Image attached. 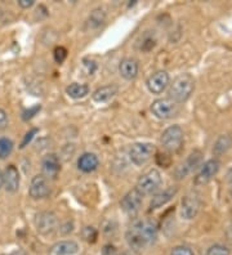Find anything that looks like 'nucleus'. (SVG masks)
I'll return each instance as SVG.
<instances>
[{"mask_svg":"<svg viewBox=\"0 0 232 255\" xmlns=\"http://www.w3.org/2000/svg\"><path fill=\"white\" fill-rule=\"evenodd\" d=\"M58 219L52 212H40L35 217V227L40 235H50L57 228Z\"/></svg>","mask_w":232,"mask_h":255,"instance_id":"6e6552de","label":"nucleus"},{"mask_svg":"<svg viewBox=\"0 0 232 255\" xmlns=\"http://www.w3.org/2000/svg\"><path fill=\"white\" fill-rule=\"evenodd\" d=\"M230 191H231V195H232V177L230 178Z\"/></svg>","mask_w":232,"mask_h":255,"instance_id":"58836bf2","label":"nucleus"},{"mask_svg":"<svg viewBox=\"0 0 232 255\" xmlns=\"http://www.w3.org/2000/svg\"><path fill=\"white\" fill-rule=\"evenodd\" d=\"M81 236L83 239L87 241V243H96L97 237H98V232L94 227H84L83 231H81Z\"/></svg>","mask_w":232,"mask_h":255,"instance_id":"393cba45","label":"nucleus"},{"mask_svg":"<svg viewBox=\"0 0 232 255\" xmlns=\"http://www.w3.org/2000/svg\"><path fill=\"white\" fill-rule=\"evenodd\" d=\"M106 21V12L102 8H96L89 14L87 19V27L89 30H96L99 26H102Z\"/></svg>","mask_w":232,"mask_h":255,"instance_id":"4be33fe9","label":"nucleus"},{"mask_svg":"<svg viewBox=\"0 0 232 255\" xmlns=\"http://www.w3.org/2000/svg\"><path fill=\"white\" fill-rule=\"evenodd\" d=\"M195 91V80L190 74L178 75L176 79L169 84L170 100H173L176 103H183L189 100L191 94Z\"/></svg>","mask_w":232,"mask_h":255,"instance_id":"f03ea898","label":"nucleus"},{"mask_svg":"<svg viewBox=\"0 0 232 255\" xmlns=\"http://www.w3.org/2000/svg\"><path fill=\"white\" fill-rule=\"evenodd\" d=\"M13 142L9 138H0V160L6 159L13 151Z\"/></svg>","mask_w":232,"mask_h":255,"instance_id":"b1692460","label":"nucleus"},{"mask_svg":"<svg viewBox=\"0 0 232 255\" xmlns=\"http://www.w3.org/2000/svg\"><path fill=\"white\" fill-rule=\"evenodd\" d=\"M226 236H227V240L232 243V224H230L229 228L226 230Z\"/></svg>","mask_w":232,"mask_h":255,"instance_id":"f704fd0d","label":"nucleus"},{"mask_svg":"<svg viewBox=\"0 0 232 255\" xmlns=\"http://www.w3.org/2000/svg\"><path fill=\"white\" fill-rule=\"evenodd\" d=\"M178 111H180L178 103H176L170 98H160V100L154 101L151 105L152 115L160 120H168V119L174 118Z\"/></svg>","mask_w":232,"mask_h":255,"instance_id":"39448f33","label":"nucleus"},{"mask_svg":"<svg viewBox=\"0 0 232 255\" xmlns=\"http://www.w3.org/2000/svg\"><path fill=\"white\" fill-rule=\"evenodd\" d=\"M79 252V245L72 240H63L52 245L48 250V255H74Z\"/></svg>","mask_w":232,"mask_h":255,"instance_id":"dca6fc26","label":"nucleus"},{"mask_svg":"<svg viewBox=\"0 0 232 255\" xmlns=\"http://www.w3.org/2000/svg\"><path fill=\"white\" fill-rule=\"evenodd\" d=\"M84 66L88 69V74L92 75L93 72L97 70V65L96 62H93V61H89V59H84Z\"/></svg>","mask_w":232,"mask_h":255,"instance_id":"7c9ffc66","label":"nucleus"},{"mask_svg":"<svg viewBox=\"0 0 232 255\" xmlns=\"http://www.w3.org/2000/svg\"><path fill=\"white\" fill-rule=\"evenodd\" d=\"M6 255H27L25 252H22V250H19V252H14V253H10V254H6Z\"/></svg>","mask_w":232,"mask_h":255,"instance_id":"c9c22d12","label":"nucleus"},{"mask_svg":"<svg viewBox=\"0 0 232 255\" xmlns=\"http://www.w3.org/2000/svg\"><path fill=\"white\" fill-rule=\"evenodd\" d=\"M3 187V171L0 169V188Z\"/></svg>","mask_w":232,"mask_h":255,"instance_id":"4c0bfd02","label":"nucleus"},{"mask_svg":"<svg viewBox=\"0 0 232 255\" xmlns=\"http://www.w3.org/2000/svg\"><path fill=\"white\" fill-rule=\"evenodd\" d=\"M156 237H158V223L152 219L134 222L125 234L128 245L134 252L145 249L154 244Z\"/></svg>","mask_w":232,"mask_h":255,"instance_id":"f257e3e1","label":"nucleus"},{"mask_svg":"<svg viewBox=\"0 0 232 255\" xmlns=\"http://www.w3.org/2000/svg\"><path fill=\"white\" fill-rule=\"evenodd\" d=\"M232 144V139L230 135H221L218 139L216 140V143L213 146V153L216 156H221L223 153H226L230 149Z\"/></svg>","mask_w":232,"mask_h":255,"instance_id":"5701e85b","label":"nucleus"},{"mask_svg":"<svg viewBox=\"0 0 232 255\" xmlns=\"http://www.w3.org/2000/svg\"><path fill=\"white\" fill-rule=\"evenodd\" d=\"M66 94L72 100H81L84 97L89 94V87L87 84H80V83H72L66 88Z\"/></svg>","mask_w":232,"mask_h":255,"instance_id":"412c9836","label":"nucleus"},{"mask_svg":"<svg viewBox=\"0 0 232 255\" xmlns=\"http://www.w3.org/2000/svg\"><path fill=\"white\" fill-rule=\"evenodd\" d=\"M37 133V129H31L30 131H28L27 134H26V137H25V139L22 140V144H21V147H25L26 144L28 143V142H30L31 139H32V137H34L35 134Z\"/></svg>","mask_w":232,"mask_h":255,"instance_id":"2f4dec72","label":"nucleus"},{"mask_svg":"<svg viewBox=\"0 0 232 255\" xmlns=\"http://www.w3.org/2000/svg\"><path fill=\"white\" fill-rule=\"evenodd\" d=\"M121 255H137L134 250H130V252H124Z\"/></svg>","mask_w":232,"mask_h":255,"instance_id":"e433bc0d","label":"nucleus"},{"mask_svg":"<svg viewBox=\"0 0 232 255\" xmlns=\"http://www.w3.org/2000/svg\"><path fill=\"white\" fill-rule=\"evenodd\" d=\"M146 45H149V50H151L155 47V39L152 37V35H145L142 39V43H141V49L146 50Z\"/></svg>","mask_w":232,"mask_h":255,"instance_id":"c85d7f7f","label":"nucleus"},{"mask_svg":"<svg viewBox=\"0 0 232 255\" xmlns=\"http://www.w3.org/2000/svg\"><path fill=\"white\" fill-rule=\"evenodd\" d=\"M139 66L134 58H124L119 65V72L125 80H134L138 75Z\"/></svg>","mask_w":232,"mask_h":255,"instance_id":"a211bd4d","label":"nucleus"},{"mask_svg":"<svg viewBox=\"0 0 232 255\" xmlns=\"http://www.w3.org/2000/svg\"><path fill=\"white\" fill-rule=\"evenodd\" d=\"M28 195L31 199L43 200L50 195V187L44 175L37 174L31 179L30 188H28Z\"/></svg>","mask_w":232,"mask_h":255,"instance_id":"1a4fd4ad","label":"nucleus"},{"mask_svg":"<svg viewBox=\"0 0 232 255\" xmlns=\"http://www.w3.org/2000/svg\"><path fill=\"white\" fill-rule=\"evenodd\" d=\"M41 171H43L44 177L48 179H54L57 178L58 173L61 171V161H59V157L54 153H49L46 155L45 157L41 161Z\"/></svg>","mask_w":232,"mask_h":255,"instance_id":"4468645a","label":"nucleus"},{"mask_svg":"<svg viewBox=\"0 0 232 255\" xmlns=\"http://www.w3.org/2000/svg\"><path fill=\"white\" fill-rule=\"evenodd\" d=\"M99 160L97 155L90 152H85L77 159V168L83 173H92L98 168Z\"/></svg>","mask_w":232,"mask_h":255,"instance_id":"6ab92c4d","label":"nucleus"},{"mask_svg":"<svg viewBox=\"0 0 232 255\" xmlns=\"http://www.w3.org/2000/svg\"><path fill=\"white\" fill-rule=\"evenodd\" d=\"M39 110H40V106H35L34 109H31V110H27V111H25L23 112V116L25 115H27V114H30V115L27 116V119H30V118H32V116L35 115V114H36L37 111H39Z\"/></svg>","mask_w":232,"mask_h":255,"instance_id":"72a5a7b5","label":"nucleus"},{"mask_svg":"<svg viewBox=\"0 0 232 255\" xmlns=\"http://www.w3.org/2000/svg\"><path fill=\"white\" fill-rule=\"evenodd\" d=\"M185 140V133L180 125H172L167 128L161 134L160 142L163 148L167 149L168 152H178L183 146Z\"/></svg>","mask_w":232,"mask_h":255,"instance_id":"7ed1b4c3","label":"nucleus"},{"mask_svg":"<svg viewBox=\"0 0 232 255\" xmlns=\"http://www.w3.org/2000/svg\"><path fill=\"white\" fill-rule=\"evenodd\" d=\"M218 170H220V161L217 159L208 160V161L201 166L200 171H199L198 175L195 177V184L200 186V184L208 183V182L212 181V179L216 177Z\"/></svg>","mask_w":232,"mask_h":255,"instance_id":"f8f14e48","label":"nucleus"},{"mask_svg":"<svg viewBox=\"0 0 232 255\" xmlns=\"http://www.w3.org/2000/svg\"><path fill=\"white\" fill-rule=\"evenodd\" d=\"M207 255H231V253H230V249L226 246L216 244V245L211 246L207 250Z\"/></svg>","mask_w":232,"mask_h":255,"instance_id":"a878e982","label":"nucleus"},{"mask_svg":"<svg viewBox=\"0 0 232 255\" xmlns=\"http://www.w3.org/2000/svg\"><path fill=\"white\" fill-rule=\"evenodd\" d=\"M53 54H54V61H56L57 63H62L66 58H67V49L63 47H57L56 49H54V53Z\"/></svg>","mask_w":232,"mask_h":255,"instance_id":"bb28decb","label":"nucleus"},{"mask_svg":"<svg viewBox=\"0 0 232 255\" xmlns=\"http://www.w3.org/2000/svg\"><path fill=\"white\" fill-rule=\"evenodd\" d=\"M199 210H200V199L194 193L186 195L181 202V217L185 221H192L196 218Z\"/></svg>","mask_w":232,"mask_h":255,"instance_id":"9d476101","label":"nucleus"},{"mask_svg":"<svg viewBox=\"0 0 232 255\" xmlns=\"http://www.w3.org/2000/svg\"><path fill=\"white\" fill-rule=\"evenodd\" d=\"M170 255H195L189 246H176Z\"/></svg>","mask_w":232,"mask_h":255,"instance_id":"cd10ccee","label":"nucleus"},{"mask_svg":"<svg viewBox=\"0 0 232 255\" xmlns=\"http://www.w3.org/2000/svg\"><path fill=\"white\" fill-rule=\"evenodd\" d=\"M161 183H163V177H161L160 171L158 169H151L139 177L136 190L142 196H147V195H152L154 192H156Z\"/></svg>","mask_w":232,"mask_h":255,"instance_id":"20e7f679","label":"nucleus"},{"mask_svg":"<svg viewBox=\"0 0 232 255\" xmlns=\"http://www.w3.org/2000/svg\"><path fill=\"white\" fill-rule=\"evenodd\" d=\"M18 5L23 9H28V8L34 5V0H19Z\"/></svg>","mask_w":232,"mask_h":255,"instance_id":"473e14b6","label":"nucleus"},{"mask_svg":"<svg viewBox=\"0 0 232 255\" xmlns=\"http://www.w3.org/2000/svg\"><path fill=\"white\" fill-rule=\"evenodd\" d=\"M169 83V74L161 70V71H156L155 74H152L146 81V85L152 94H161L167 89Z\"/></svg>","mask_w":232,"mask_h":255,"instance_id":"9b49d317","label":"nucleus"},{"mask_svg":"<svg viewBox=\"0 0 232 255\" xmlns=\"http://www.w3.org/2000/svg\"><path fill=\"white\" fill-rule=\"evenodd\" d=\"M19 182H21V178H19L18 169L15 168L14 165L6 166L5 170L3 171V186L6 192H17L19 188Z\"/></svg>","mask_w":232,"mask_h":255,"instance_id":"2eb2a0df","label":"nucleus"},{"mask_svg":"<svg viewBox=\"0 0 232 255\" xmlns=\"http://www.w3.org/2000/svg\"><path fill=\"white\" fill-rule=\"evenodd\" d=\"M201 152L200 151H192L189 156H187V159L185 160L183 162H181L180 166H177L176 170H174V178L176 179H185L186 177L189 174H191L192 171L195 170L198 168L199 165L201 162Z\"/></svg>","mask_w":232,"mask_h":255,"instance_id":"0eeeda50","label":"nucleus"},{"mask_svg":"<svg viewBox=\"0 0 232 255\" xmlns=\"http://www.w3.org/2000/svg\"><path fill=\"white\" fill-rule=\"evenodd\" d=\"M8 125V115L3 109H0V130H4Z\"/></svg>","mask_w":232,"mask_h":255,"instance_id":"c756f323","label":"nucleus"},{"mask_svg":"<svg viewBox=\"0 0 232 255\" xmlns=\"http://www.w3.org/2000/svg\"><path fill=\"white\" fill-rule=\"evenodd\" d=\"M155 155V146L149 142L134 143L129 149V159L137 166H142Z\"/></svg>","mask_w":232,"mask_h":255,"instance_id":"423d86ee","label":"nucleus"},{"mask_svg":"<svg viewBox=\"0 0 232 255\" xmlns=\"http://www.w3.org/2000/svg\"><path fill=\"white\" fill-rule=\"evenodd\" d=\"M142 195H141L136 188H133V190H130L129 192L121 199L120 206L127 214H136L139 210V208H141V205H142Z\"/></svg>","mask_w":232,"mask_h":255,"instance_id":"ddd939ff","label":"nucleus"},{"mask_svg":"<svg viewBox=\"0 0 232 255\" xmlns=\"http://www.w3.org/2000/svg\"><path fill=\"white\" fill-rule=\"evenodd\" d=\"M119 92L118 85L110 84L105 87L98 88L94 93H93V101L96 103H106L110 100H112Z\"/></svg>","mask_w":232,"mask_h":255,"instance_id":"aec40b11","label":"nucleus"},{"mask_svg":"<svg viewBox=\"0 0 232 255\" xmlns=\"http://www.w3.org/2000/svg\"><path fill=\"white\" fill-rule=\"evenodd\" d=\"M177 191H178L177 187H168L164 191L156 193L150 202V210H156V209H160L167 205L168 202L176 196Z\"/></svg>","mask_w":232,"mask_h":255,"instance_id":"f3484780","label":"nucleus"}]
</instances>
